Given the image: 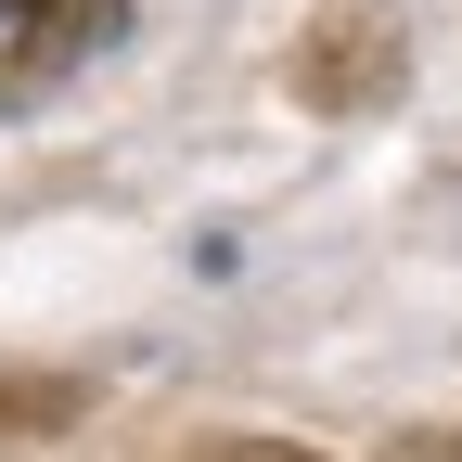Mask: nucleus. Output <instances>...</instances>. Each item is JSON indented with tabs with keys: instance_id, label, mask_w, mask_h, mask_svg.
I'll use <instances>...</instances> for the list:
<instances>
[{
	"instance_id": "nucleus-3",
	"label": "nucleus",
	"mask_w": 462,
	"mask_h": 462,
	"mask_svg": "<svg viewBox=\"0 0 462 462\" xmlns=\"http://www.w3.org/2000/svg\"><path fill=\"white\" fill-rule=\"evenodd\" d=\"M90 411V385L78 373H0V449H39V437H65Z\"/></svg>"
},
{
	"instance_id": "nucleus-1",
	"label": "nucleus",
	"mask_w": 462,
	"mask_h": 462,
	"mask_svg": "<svg viewBox=\"0 0 462 462\" xmlns=\"http://www.w3.org/2000/svg\"><path fill=\"white\" fill-rule=\"evenodd\" d=\"M116 39H129V0H0V116L90 78Z\"/></svg>"
},
{
	"instance_id": "nucleus-4",
	"label": "nucleus",
	"mask_w": 462,
	"mask_h": 462,
	"mask_svg": "<svg viewBox=\"0 0 462 462\" xmlns=\"http://www.w3.org/2000/svg\"><path fill=\"white\" fill-rule=\"evenodd\" d=\"M193 462H321V449H296V437H218V449H193Z\"/></svg>"
},
{
	"instance_id": "nucleus-5",
	"label": "nucleus",
	"mask_w": 462,
	"mask_h": 462,
	"mask_svg": "<svg viewBox=\"0 0 462 462\" xmlns=\"http://www.w3.org/2000/svg\"><path fill=\"white\" fill-rule=\"evenodd\" d=\"M398 462H462V424H437V437H398Z\"/></svg>"
},
{
	"instance_id": "nucleus-2",
	"label": "nucleus",
	"mask_w": 462,
	"mask_h": 462,
	"mask_svg": "<svg viewBox=\"0 0 462 462\" xmlns=\"http://www.w3.org/2000/svg\"><path fill=\"white\" fill-rule=\"evenodd\" d=\"M296 90L321 116H373L398 90V14H385V0H321V26L296 51Z\"/></svg>"
}]
</instances>
